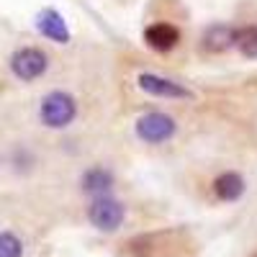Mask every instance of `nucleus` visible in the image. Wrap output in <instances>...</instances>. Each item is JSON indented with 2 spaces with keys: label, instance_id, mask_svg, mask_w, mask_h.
I'll return each instance as SVG.
<instances>
[{
  "label": "nucleus",
  "instance_id": "nucleus-10",
  "mask_svg": "<svg viewBox=\"0 0 257 257\" xmlns=\"http://www.w3.org/2000/svg\"><path fill=\"white\" fill-rule=\"evenodd\" d=\"M244 188H247L244 178L239 173H234V170H226V173L216 175V178H213V183H211L213 196H216L219 201H224V203L239 201L244 196Z\"/></svg>",
  "mask_w": 257,
  "mask_h": 257
},
{
  "label": "nucleus",
  "instance_id": "nucleus-1",
  "mask_svg": "<svg viewBox=\"0 0 257 257\" xmlns=\"http://www.w3.org/2000/svg\"><path fill=\"white\" fill-rule=\"evenodd\" d=\"M77 116V100L64 93V90H52L44 95L39 105V118L47 128H67Z\"/></svg>",
  "mask_w": 257,
  "mask_h": 257
},
{
  "label": "nucleus",
  "instance_id": "nucleus-4",
  "mask_svg": "<svg viewBox=\"0 0 257 257\" xmlns=\"http://www.w3.org/2000/svg\"><path fill=\"white\" fill-rule=\"evenodd\" d=\"M47 70H49V57L39 47H24V49L13 52V57H11V72L21 82H34Z\"/></svg>",
  "mask_w": 257,
  "mask_h": 257
},
{
  "label": "nucleus",
  "instance_id": "nucleus-13",
  "mask_svg": "<svg viewBox=\"0 0 257 257\" xmlns=\"http://www.w3.org/2000/svg\"><path fill=\"white\" fill-rule=\"evenodd\" d=\"M252 257H257V252H254V254H252Z\"/></svg>",
  "mask_w": 257,
  "mask_h": 257
},
{
  "label": "nucleus",
  "instance_id": "nucleus-11",
  "mask_svg": "<svg viewBox=\"0 0 257 257\" xmlns=\"http://www.w3.org/2000/svg\"><path fill=\"white\" fill-rule=\"evenodd\" d=\"M234 49L247 59H257V26H237Z\"/></svg>",
  "mask_w": 257,
  "mask_h": 257
},
{
  "label": "nucleus",
  "instance_id": "nucleus-7",
  "mask_svg": "<svg viewBox=\"0 0 257 257\" xmlns=\"http://www.w3.org/2000/svg\"><path fill=\"white\" fill-rule=\"evenodd\" d=\"M113 173L108 167H90V170H85L82 178H80V188L82 193H88L90 198H100V196H111V190H113Z\"/></svg>",
  "mask_w": 257,
  "mask_h": 257
},
{
  "label": "nucleus",
  "instance_id": "nucleus-8",
  "mask_svg": "<svg viewBox=\"0 0 257 257\" xmlns=\"http://www.w3.org/2000/svg\"><path fill=\"white\" fill-rule=\"evenodd\" d=\"M234 36H237V26L213 24L201 36V49L206 54H221L226 49H234Z\"/></svg>",
  "mask_w": 257,
  "mask_h": 257
},
{
  "label": "nucleus",
  "instance_id": "nucleus-5",
  "mask_svg": "<svg viewBox=\"0 0 257 257\" xmlns=\"http://www.w3.org/2000/svg\"><path fill=\"white\" fill-rule=\"evenodd\" d=\"M137 85H139V90H144L147 95H155V98H167V100L193 98V90H188L185 85L170 80V77H162V75H155V72H142L137 77Z\"/></svg>",
  "mask_w": 257,
  "mask_h": 257
},
{
  "label": "nucleus",
  "instance_id": "nucleus-12",
  "mask_svg": "<svg viewBox=\"0 0 257 257\" xmlns=\"http://www.w3.org/2000/svg\"><path fill=\"white\" fill-rule=\"evenodd\" d=\"M0 257H24V242L13 231H0Z\"/></svg>",
  "mask_w": 257,
  "mask_h": 257
},
{
  "label": "nucleus",
  "instance_id": "nucleus-9",
  "mask_svg": "<svg viewBox=\"0 0 257 257\" xmlns=\"http://www.w3.org/2000/svg\"><path fill=\"white\" fill-rule=\"evenodd\" d=\"M36 29L41 36H47L54 44H67L70 41V29L64 24V18L54 11V8H47L36 16Z\"/></svg>",
  "mask_w": 257,
  "mask_h": 257
},
{
  "label": "nucleus",
  "instance_id": "nucleus-3",
  "mask_svg": "<svg viewBox=\"0 0 257 257\" xmlns=\"http://www.w3.org/2000/svg\"><path fill=\"white\" fill-rule=\"evenodd\" d=\"M88 221L98 229V231H118L126 221V206L113 198V196H100V198H93L90 206H88Z\"/></svg>",
  "mask_w": 257,
  "mask_h": 257
},
{
  "label": "nucleus",
  "instance_id": "nucleus-6",
  "mask_svg": "<svg viewBox=\"0 0 257 257\" xmlns=\"http://www.w3.org/2000/svg\"><path fill=\"white\" fill-rule=\"evenodd\" d=\"M144 44L155 52H162V54L173 52L180 44V29L175 24H165V21L152 24V26L144 29Z\"/></svg>",
  "mask_w": 257,
  "mask_h": 257
},
{
  "label": "nucleus",
  "instance_id": "nucleus-2",
  "mask_svg": "<svg viewBox=\"0 0 257 257\" xmlns=\"http://www.w3.org/2000/svg\"><path fill=\"white\" fill-rule=\"evenodd\" d=\"M134 132L144 144H165L178 134V121L165 111H149L137 118Z\"/></svg>",
  "mask_w": 257,
  "mask_h": 257
}]
</instances>
